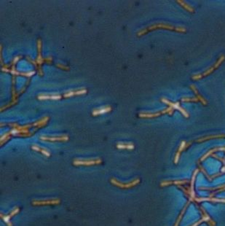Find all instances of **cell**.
Instances as JSON below:
<instances>
[{
    "label": "cell",
    "mask_w": 225,
    "mask_h": 226,
    "mask_svg": "<svg viewBox=\"0 0 225 226\" xmlns=\"http://www.w3.org/2000/svg\"><path fill=\"white\" fill-rule=\"evenodd\" d=\"M219 150L220 151H225V147H216V148H214V149H211V150H210V151H208V152L206 154V155H204L203 157H202L201 159H200V161H204V160L206 159V158H208V157L209 156V155H211V154L214 153V152H216V151H219Z\"/></svg>",
    "instance_id": "cell-11"
},
{
    "label": "cell",
    "mask_w": 225,
    "mask_h": 226,
    "mask_svg": "<svg viewBox=\"0 0 225 226\" xmlns=\"http://www.w3.org/2000/svg\"><path fill=\"white\" fill-rule=\"evenodd\" d=\"M157 28H161V29H169V30H173V31H179V32H186V29L184 27H175L173 26L168 25V24H155V25L151 26L148 27L146 29L142 30V31H139L138 33V35L139 36H141V35L147 33L148 31H151V30L153 29H157Z\"/></svg>",
    "instance_id": "cell-1"
},
{
    "label": "cell",
    "mask_w": 225,
    "mask_h": 226,
    "mask_svg": "<svg viewBox=\"0 0 225 226\" xmlns=\"http://www.w3.org/2000/svg\"><path fill=\"white\" fill-rule=\"evenodd\" d=\"M61 203V200L59 198H54V199L48 200H34L32 201V204L34 206H51V205H58Z\"/></svg>",
    "instance_id": "cell-5"
},
{
    "label": "cell",
    "mask_w": 225,
    "mask_h": 226,
    "mask_svg": "<svg viewBox=\"0 0 225 226\" xmlns=\"http://www.w3.org/2000/svg\"><path fill=\"white\" fill-rule=\"evenodd\" d=\"M188 204H189V202H188V203H187V205H186V206H185V207H184V210H183V211H182V213H181V215H179V219H178V220H177V222H176V224H175V225H174V226H178V225H179V222H180V221H181V220H182V216H183V215H184V212H185V210H186V209H187V206H188Z\"/></svg>",
    "instance_id": "cell-21"
},
{
    "label": "cell",
    "mask_w": 225,
    "mask_h": 226,
    "mask_svg": "<svg viewBox=\"0 0 225 226\" xmlns=\"http://www.w3.org/2000/svg\"><path fill=\"white\" fill-rule=\"evenodd\" d=\"M188 181H175V182H162L160 184V185L162 187L163 186H167L169 185L172 184H176V185H181V184H185V183H187Z\"/></svg>",
    "instance_id": "cell-18"
},
{
    "label": "cell",
    "mask_w": 225,
    "mask_h": 226,
    "mask_svg": "<svg viewBox=\"0 0 225 226\" xmlns=\"http://www.w3.org/2000/svg\"><path fill=\"white\" fill-rule=\"evenodd\" d=\"M177 3H179V4H180L181 5H182V7H184V8L187 9V10L189 12H191V13H194V9H193L192 7H190L189 5H188V4H187L184 1H177Z\"/></svg>",
    "instance_id": "cell-19"
},
{
    "label": "cell",
    "mask_w": 225,
    "mask_h": 226,
    "mask_svg": "<svg viewBox=\"0 0 225 226\" xmlns=\"http://www.w3.org/2000/svg\"><path fill=\"white\" fill-rule=\"evenodd\" d=\"M223 137H225L224 134H217V135H211L208 136V137H203V138H200L198 139L197 140H196L197 142H204L206 140H208L210 139H215V138H223Z\"/></svg>",
    "instance_id": "cell-13"
},
{
    "label": "cell",
    "mask_w": 225,
    "mask_h": 226,
    "mask_svg": "<svg viewBox=\"0 0 225 226\" xmlns=\"http://www.w3.org/2000/svg\"><path fill=\"white\" fill-rule=\"evenodd\" d=\"M19 212H20V209L18 208V207H16L14 210H13L11 212H10V215H10V217H14L15 215H16V214H18Z\"/></svg>",
    "instance_id": "cell-23"
},
{
    "label": "cell",
    "mask_w": 225,
    "mask_h": 226,
    "mask_svg": "<svg viewBox=\"0 0 225 226\" xmlns=\"http://www.w3.org/2000/svg\"><path fill=\"white\" fill-rule=\"evenodd\" d=\"M102 161L99 158L97 159H88V160H80L75 159L74 160L73 164L74 166H95V165L101 164Z\"/></svg>",
    "instance_id": "cell-4"
},
{
    "label": "cell",
    "mask_w": 225,
    "mask_h": 226,
    "mask_svg": "<svg viewBox=\"0 0 225 226\" xmlns=\"http://www.w3.org/2000/svg\"><path fill=\"white\" fill-rule=\"evenodd\" d=\"M203 212H204V214H205V215H203V219H202L201 220H200V221H199L198 222H197V223L194 224V225H193L192 226H197V225H199V224H200V223H201L202 222H203V221H205V220H206V221H207V220H209V221H210V220H211L210 219V218H209V217L208 216V215H207V214L206 213V212H205V210H203Z\"/></svg>",
    "instance_id": "cell-20"
},
{
    "label": "cell",
    "mask_w": 225,
    "mask_h": 226,
    "mask_svg": "<svg viewBox=\"0 0 225 226\" xmlns=\"http://www.w3.org/2000/svg\"><path fill=\"white\" fill-rule=\"evenodd\" d=\"M190 88L193 90V91H194V94H195V95L197 96V99H198V100L200 101V102H201L202 103H203V105H206V104H208L207 101H206V99H204V98L202 97L201 95H200V94H199V93H198V91H197V88H196V87L194 86V85H192L191 86H190Z\"/></svg>",
    "instance_id": "cell-12"
},
{
    "label": "cell",
    "mask_w": 225,
    "mask_h": 226,
    "mask_svg": "<svg viewBox=\"0 0 225 226\" xmlns=\"http://www.w3.org/2000/svg\"><path fill=\"white\" fill-rule=\"evenodd\" d=\"M40 139L44 141L48 142H64L69 139V137L66 135L57 136V137H47V136H42L40 137Z\"/></svg>",
    "instance_id": "cell-8"
},
{
    "label": "cell",
    "mask_w": 225,
    "mask_h": 226,
    "mask_svg": "<svg viewBox=\"0 0 225 226\" xmlns=\"http://www.w3.org/2000/svg\"><path fill=\"white\" fill-rule=\"evenodd\" d=\"M161 100H162V102H164V103L166 104L169 105L170 107L173 108V109H178V110L180 111V112L184 114V116L185 117H189V114H188V112H187V111L185 110L184 108H182V107H180V105H179V103H172V102H171L170 101L167 100V99H165V98H162Z\"/></svg>",
    "instance_id": "cell-7"
},
{
    "label": "cell",
    "mask_w": 225,
    "mask_h": 226,
    "mask_svg": "<svg viewBox=\"0 0 225 226\" xmlns=\"http://www.w3.org/2000/svg\"><path fill=\"white\" fill-rule=\"evenodd\" d=\"M31 149H34V150H35V151H36V152H40V153H42V155H44L45 156H46V157L51 156V152H50L48 150V149H45V148L41 147L36 145V144L32 145V147H31Z\"/></svg>",
    "instance_id": "cell-10"
},
{
    "label": "cell",
    "mask_w": 225,
    "mask_h": 226,
    "mask_svg": "<svg viewBox=\"0 0 225 226\" xmlns=\"http://www.w3.org/2000/svg\"><path fill=\"white\" fill-rule=\"evenodd\" d=\"M110 182L112 185L120 187V188L128 189V188H131V187H134V186H136V185L139 184L140 182V180L139 179H136V180H133V181L130 182L128 183H122L120 181H118L117 180H116V179L112 178L111 179Z\"/></svg>",
    "instance_id": "cell-3"
},
{
    "label": "cell",
    "mask_w": 225,
    "mask_h": 226,
    "mask_svg": "<svg viewBox=\"0 0 225 226\" xmlns=\"http://www.w3.org/2000/svg\"><path fill=\"white\" fill-rule=\"evenodd\" d=\"M191 144H192V142H189L188 144H187V143L184 141L182 142V143H181V145H180V147H179V150H178L177 153H176V157H175V160H174L175 163H177L178 161H179V156H180V155H181V152H182V151L184 150V149H186V148L188 146L190 145Z\"/></svg>",
    "instance_id": "cell-9"
},
{
    "label": "cell",
    "mask_w": 225,
    "mask_h": 226,
    "mask_svg": "<svg viewBox=\"0 0 225 226\" xmlns=\"http://www.w3.org/2000/svg\"><path fill=\"white\" fill-rule=\"evenodd\" d=\"M182 102H199L198 99H197V97L195 98H187V97H184L183 98V99H182Z\"/></svg>",
    "instance_id": "cell-22"
},
{
    "label": "cell",
    "mask_w": 225,
    "mask_h": 226,
    "mask_svg": "<svg viewBox=\"0 0 225 226\" xmlns=\"http://www.w3.org/2000/svg\"><path fill=\"white\" fill-rule=\"evenodd\" d=\"M112 109V108L110 107H102L101 109H95L94 112H93V114L94 115H97V114H103V113L105 112H108Z\"/></svg>",
    "instance_id": "cell-16"
},
{
    "label": "cell",
    "mask_w": 225,
    "mask_h": 226,
    "mask_svg": "<svg viewBox=\"0 0 225 226\" xmlns=\"http://www.w3.org/2000/svg\"><path fill=\"white\" fill-rule=\"evenodd\" d=\"M173 108L169 107L166 109H164V110L162 111H159V112H155V113H140L139 114V117H157V116H159L160 114H165V113H168V114H173Z\"/></svg>",
    "instance_id": "cell-6"
},
{
    "label": "cell",
    "mask_w": 225,
    "mask_h": 226,
    "mask_svg": "<svg viewBox=\"0 0 225 226\" xmlns=\"http://www.w3.org/2000/svg\"><path fill=\"white\" fill-rule=\"evenodd\" d=\"M0 216H1V218L3 220V221H4V222L6 223V225H7V226H13V223H12L11 222H10V215H4V214L1 213V215H0Z\"/></svg>",
    "instance_id": "cell-17"
},
{
    "label": "cell",
    "mask_w": 225,
    "mask_h": 226,
    "mask_svg": "<svg viewBox=\"0 0 225 226\" xmlns=\"http://www.w3.org/2000/svg\"><path fill=\"white\" fill-rule=\"evenodd\" d=\"M38 98L39 99H58L61 98V96L58 95V94H50V95H45V94H42V95L38 96Z\"/></svg>",
    "instance_id": "cell-14"
},
{
    "label": "cell",
    "mask_w": 225,
    "mask_h": 226,
    "mask_svg": "<svg viewBox=\"0 0 225 226\" xmlns=\"http://www.w3.org/2000/svg\"><path fill=\"white\" fill-rule=\"evenodd\" d=\"M117 147L118 149H132L134 148V145L132 143H118Z\"/></svg>",
    "instance_id": "cell-15"
},
{
    "label": "cell",
    "mask_w": 225,
    "mask_h": 226,
    "mask_svg": "<svg viewBox=\"0 0 225 226\" xmlns=\"http://www.w3.org/2000/svg\"><path fill=\"white\" fill-rule=\"evenodd\" d=\"M224 60H225V56H221V57H220L219 59H218V61H217V62H216L215 64H214V66H212L211 68L208 69L206 70L205 72H203V74H195V75H193L192 79L193 80H199V79L203 78V77H206V76L208 75V74H211V73L213 71H214V70H215V69L218 68V67L221 64V63H222V62H224Z\"/></svg>",
    "instance_id": "cell-2"
}]
</instances>
